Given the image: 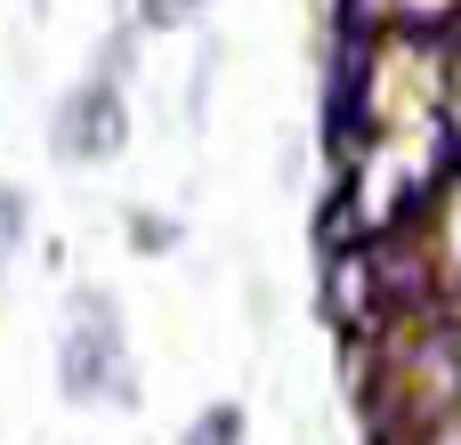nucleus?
I'll list each match as a JSON object with an SVG mask.
<instances>
[{"instance_id":"20e7f679","label":"nucleus","mask_w":461,"mask_h":445,"mask_svg":"<svg viewBox=\"0 0 461 445\" xmlns=\"http://www.w3.org/2000/svg\"><path fill=\"white\" fill-rule=\"evenodd\" d=\"M24 235V195H0V251Z\"/></svg>"},{"instance_id":"f03ea898","label":"nucleus","mask_w":461,"mask_h":445,"mask_svg":"<svg viewBox=\"0 0 461 445\" xmlns=\"http://www.w3.org/2000/svg\"><path fill=\"white\" fill-rule=\"evenodd\" d=\"M122 138H130V114H122V81H89V89H73L65 105H57V162H105V154H122Z\"/></svg>"},{"instance_id":"f257e3e1","label":"nucleus","mask_w":461,"mask_h":445,"mask_svg":"<svg viewBox=\"0 0 461 445\" xmlns=\"http://www.w3.org/2000/svg\"><path fill=\"white\" fill-rule=\"evenodd\" d=\"M65 389L73 397H105L130 405V357H122V316L113 292H73V341H65Z\"/></svg>"},{"instance_id":"7ed1b4c3","label":"nucleus","mask_w":461,"mask_h":445,"mask_svg":"<svg viewBox=\"0 0 461 445\" xmlns=\"http://www.w3.org/2000/svg\"><path fill=\"white\" fill-rule=\"evenodd\" d=\"M186 445H243V413H235V405H219V413H203V422H194V438Z\"/></svg>"}]
</instances>
